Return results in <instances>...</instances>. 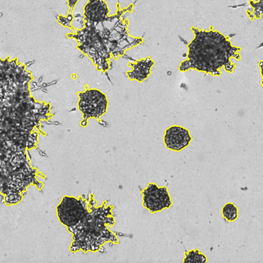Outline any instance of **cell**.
I'll return each instance as SVG.
<instances>
[{
  "label": "cell",
  "mask_w": 263,
  "mask_h": 263,
  "mask_svg": "<svg viewBox=\"0 0 263 263\" xmlns=\"http://www.w3.org/2000/svg\"><path fill=\"white\" fill-rule=\"evenodd\" d=\"M137 1L122 9L118 3L116 13L109 15L104 0H88L84 7L81 28L72 26L73 32L66 34L67 38L76 41L77 48L92 61L98 70L107 71L111 57L117 59L126 50L143 43L142 37L129 34V21L125 16V13L133 12Z\"/></svg>",
  "instance_id": "1"
},
{
  "label": "cell",
  "mask_w": 263,
  "mask_h": 263,
  "mask_svg": "<svg viewBox=\"0 0 263 263\" xmlns=\"http://www.w3.org/2000/svg\"><path fill=\"white\" fill-rule=\"evenodd\" d=\"M38 137L13 125L0 113V194L7 205L20 202L29 186L43 187L37 177H45L32 165L28 154L37 147Z\"/></svg>",
  "instance_id": "2"
},
{
  "label": "cell",
  "mask_w": 263,
  "mask_h": 263,
  "mask_svg": "<svg viewBox=\"0 0 263 263\" xmlns=\"http://www.w3.org/2000/svg\"><path fill=\"white\" fill-rule=\"evenodd\" d=\"M193 39L187 45V59L181 62L178 69L181 71L196 69L220 76V69L232 73L236 67L230 59H241V48L233 46L229 38L217 30H205L192 27Z\"/></svg>",
  "instance_id": "3"
},
{
  "label": "cell",
  "mask_w": 263,
  "mask_h": 263,
  "mask_svg": "<svg viewBox=\"0 0 263 263\" xmlns=\"http://www.w3.org/2000/svg\"><path fill=\"white\" fill-rule=\"evenodd\" d=\"M88 201L89 211L83 219L77 225L67 228L72 234L69 248L72 252H95L106 242L118 243L116 235L108 228L115 223L113 207L106 202L96 206L97 202L92 196L89 197Z\"/></svg>",
  "instance_id": "4"
},
{
  "label": "cell",
  "mask_w": 263,
  "mask_h": 263,
  "mask_svg": "<svg viewBox=\"0 0 263 263\" xmlns=\"http://www.w3.org/2000/svg\"><path fill=\"white\" fill-rule=\"evenodd\" d=\"M89 201L80 196H64L56 208L57 215L60 222L67 228L78 224L89 211Z\"/></svg>",
  "instance_id": "5"
},
{
  "label": "cell",
  "mask_w": 263,
  "mask_h": 263,
  "mask_svg": "<svg viewBox=\"0 0 263 263\" xmlns=\"http://www.w3.org/2000/svg\"><path fill=\"white\" fill-rule=\"evenodd\" d=\"M78 95L79 97L78 108L83 117L81 126L85 127L87 125L88 119L95 118L99 120L106 112L108 102L106 95L100 90L88 89L78 92Z\"/></svg>",
  "instance_id": "6"
},
{
  "label": "cell",
  "mask_w": 263,
  "mask_h": 263,
  "mask_svg": "<svg viewBox=\"0 0 263 263\" xmlns=\"http://www.w3.org/2000/svg\"><path fill=\"white\" fill-rule=\"evenodd\" d=\"M26 70V66L16 59L0 58V99L22 78Z\"/></svg>",
  "instance_id": "7"
},
{
  "label": "cell",
  "mask_w": 263,
  "mask_h": 263,
  "mask_svg": "<svg viewBox=\"0 0 263 263\" xmlns=\"http://www.w3.org/2000/svg\"><path fill=\"white\" fill-rule=\"evenodd\" d=\"M141 193L143 206L152 213L168 209L173 204L166 186L158 187L156 183L151 182Z\"/></svg>",
  "instance_id": "8"
},
{
  "label": "cell",
  "mask_w": 263,
  "mask_h": 263,
  "mask_svg": "<svg viewBox=\"0 0 263 263\" xmlns=\"http://www.w3.org/2000/svg\"><path fill=\"white\" fill-rule=\"evenodd\" d=\"M192 139L188 129L182 126L173 125L166 129L163 141L168 149L180 151L190 144Z\"/></svg>",
  "instance_id": "9"
},
{
  "label": "cell",
  "mask_w": 263,
  "mask_h": 263,
  "mask_svg": "<svg viewBox=\"0 0 263 263\" xmlns=\"http://www.w3.org/2000/svg\"><path fill=\"white\" fill-rule=\"evenodd\" d=\"M155 64L149 57L137 61L136 63H129L133 67L131 71H128L127 74L130 80H136L142 82L151 74L152 67Z\"/></svg>",
  "instance_id": "10"
},
{
  "label": "cell",
  "mask_w": 263,
  "mask_h": 263,
  "mask_svg": "<svg viewBox=\"0 0 263 263\" xmlns=\"http://www.w3.org/2000/svg\"><path fill=\"white\" fill-rule=\"evenodd\" d=\"M221 214L226 221L232 222L235 220L238 217V209L233 203L228 202L222 208Z\"/></svg>",
  "instance_id": "11"
},
{
  "label": "cell",
  "mask_w": 263,
  "mask_h": 263,
  "mask_svg": "<svg viewBox=\"0 0 263 263\" xmlns=\"http://www.w3.org/2000/svg\"><path fill=\"white\" fill-rule=\"evenodd\" d=\"M183 262L204 263L207 261L206 256L198 249L192 250L184 253Z\"/></svg>",
  "instance_id": "12"
},
{
  "label": "cell",
  "mask_w": 263,
  "mask_h": 263,
  "mask_svg": "<svg viewBox=\"0 0 263 263\" xmlns=\"http://www.w3.org/2000/svg\"><path fill=\"white\" fill-rule=\"evenodd\" d=\"M79 0H67L68 5L69 7L68 14L66 17H63L62 15H59L58 17V22L65 27H67L70 28L72 27L71 22L73 20V16L71 14L72 11L74 7L76 4Z\"/></svg>",
  "instance_id": "13"
},
{
  "label": "cell",
  "mask_w": 263,
  "mask_h": 263,
  "mask_svg": "<svg viewBox=\"0 0 263 263\" xmlns=\"http://www.w3.org/2000/svg\"><path fill=\"white\" fill-rule=\"evenodd\" d=\"M258 4L259 5H262V0H258Z\"/></svg>",
  "instance_id": "14"
}]
</instances>
